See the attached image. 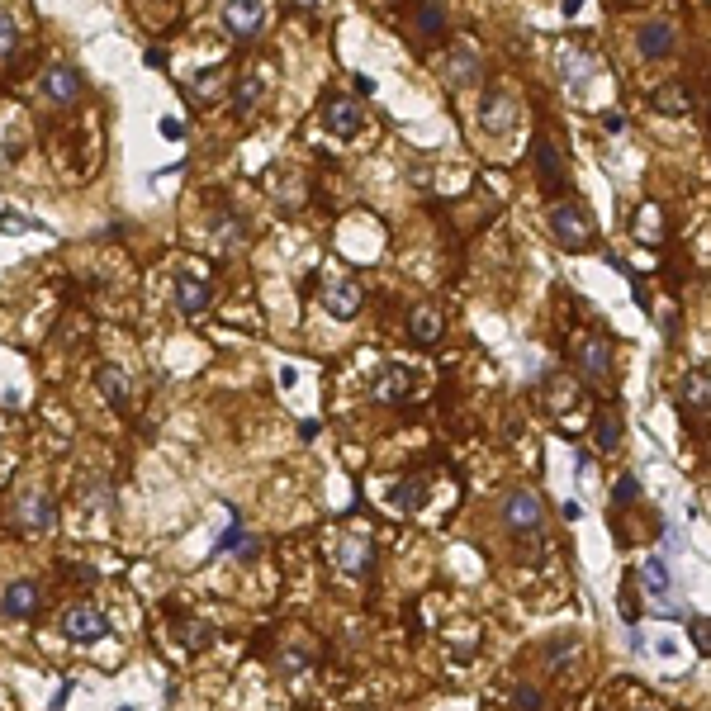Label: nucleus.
I'll use <instances>...</instances> for the list:
<instances>
[{
  "label": "nucleus",
  "instance_id": "22",
  "mask_svg": "<svg viewBox=\"0 0 711 711\" xmlns=\"http://www.w3.org/2000/svg\"><path fill=\"white\" fill-rule=\"evenodd\" d=\"M474 76H479V53L465 43V48H456V57H451V81H456V86H470Z\"/></svg>",
  "mask_w": 711,
  "mask_h": 711
},
{
  "label": "nucleus",
  "instance_id": "32",
  "mask_svg": "<svg viewBox=\"0 0 711 711\" xmlns=\"http://www.w3.org/2000/svg\"><path fill=\"white\" fill-rule=\"evenodd\" d=\"M15 48H19V29H15V19L0 10V62H5V57H15Z\"/></svg>",
  "mask_w": 711,
  "mask_h": 711
},
{
  "label": "nucleus",
  "instance_id": "26",
  "mask_svg": "<svg viewBox=\"0 0 711 711\" xmlns=\"http://www.w3.org/2000/svg\"><path fill=\"white\" fill-rule=\"evenodd\" d=\"M261 91H266V81H261V76H242V86L233 91V110L247 114L256 105V95H261Z\"/></svg>",
  "mask_w": 711,
  "mask_h": 711
},
{
  "label": "nucleus",
  "instance_id": "31",
  "mask_svg": "<svg viewBox=\"0 0 711 711\" xmlns=\"http://www.w3.org/2000/svg\"><path fill=\"white\" fill-rule=\"evenodd\" d=\"M81 508H110V484H100V479L81 484Z\"/></svg>",
  "mask_w": 711,
  "mask_h": 711
},
{
  "label": "nucleus",
  "instance_id": "37",
  "mask_svg": "<svg viewBox=\"0 0 711 711\" xmlns=\"http://www.w3.org/2000/svg\"><path fill=\"white\" fill-rule=\"evenodd\" d=\"M318 432H323V422H318V418H313V422H304V427H299V437H304V441H313V437H318Z\"/></svg>",
  "mask_w": 711,
  "mask_h": 711
},
{
  "label": "nucleus",
  "instance_id": "5",
  "mask_svg": "<svg viewBox=\"0 0 711 711\" xmlns=\"http://www.w3.org/2000/svg\"><path fill=\"white\" fill-rule=\"evenodd\" d=\"M38 607H43L38 579H10V584L0 588V612H5V617L29 621V617H38Z\"/></svg>",
  "mask_w": 711,
  "mask_h": 711
},
{
  "label": "nucleus",
  "instance_id": "35",
  "mask_svg": "<svg viewBox=\"0 0 711 711\" xmlns=\"http://www.w3.org/2000/svg\"><path fill=\"white\" fill-rule=\"evenodd\" d=\"M602 128H607V133H626V114L607 110V114H602Z\"/></svg>",
  "mask_w": 711,
  "mask_h": 711
},
{
  "label": "nucleus",
  "instance_id": "34",
  "mask_svg": "<svg viewBox=\"0 0 711 711\" xmlns=\"http://www.w3.org/2000/svg\"><path fill=\"white\" fill-rule=\"evenodd\" d=\"M242 541H247V536H242V517H237V512H233V522H228V531H223V536H219V546H214V550H219V555H223V550H237V546H242Z\"/></svg>",
  "mask_w": 711,
  "mask_h": 711
},
{
  "label": "nucleus",
  "instance_id": "11",
  "mask_svg": "<svg viewBox=\"0 0 711 711\" xmlns=\"http://www.w3.org/2000/svg\"><path fill=\"white\" fill-rule=\"evenodd\" d=\"M484 133H508L512 128V95L503 86H484V105H479Z\"/></svg>",
  "mask_w": 711,
  "mask_h": 711
},
{
  "label": "nucleus",
  "instance_id": "38",
  "mask_svg": "<svg viewBox=\"0 0 711 711\" xmlns=\"http://www.w3.org/2000/svg\"><path fill=\"white\" fill-rule=\"evenodd\" d=\"M256 550H261L256 541H242V546H237V555H242V560H256Z\"/></svg>",
  "mask_w": 711,
  "mask_h": 711
},
{
  "label": "nucleus",
  "instance_id": "7",
  "mask_svg": "<svg viewBox=\"0 0 711 711\" xmlns=\"http://www.w3.org/2000/svg\"><path fill=\"white\" fill-rule=\"evenodd\" d=\"M62 631L72 640H105L110 636V621H105V612H100L95 602H72V607L62 612Z\"/></svg>",
  "mask_w": 711,
  "mask_h": 711
},
{
  "label": "nucleus",
  "instance_id": "28",
  "mask_svg": "<svg viewBox=\"0 0 711 711\" xmlns=\"http://www.w3.org/2000/svg\"><path fill=\"white\" fill-rule=\"evenodd\" d=\"M512 707L517 711H541L546 707V693H541V688H531V683H517V688H512Z\"/></svg>",
  "mask_w": 711,
  "mask_h": 711
},
{
  "label": "nucleus",
  "instance_id": "30",
  "mask_svg": "<svg viewBox=\"0 0 711 711\" xmlns=\"http://www.w3.org/2000/svg\"><path fill=\"white\" fill-rule=\"evenodd\" d=\"M612 503H617V508H636V503H640V479L631 470L617 479V498H612Z\"/></svg>",
  "mask_w": 711,
  "mask_h": 711
},
{
  "label": "nucleus",
  "instance_id": "15",
  "mask_svg": "<svg viewBox=\"0 0 711 711\" xmlns=\"http://www.w3.org/2000/svg\"><path fill=\"white\" fill-rule=\"evenodd\" d=\"M323 110H328V128L337 138H351L361 128V105L347 95H323Z\"/></svg>",
  "mask_w": 711,
  "mask_h": 711
},
{
  "label": "nucleus",
  "instance_id": "8",
  "mask_svg": "<svg viewBox=\"0 0 711 711\" xmlns=\"http://www.w3.org/2000/svg\"><path fill=\"white\" fill-rule=\"evenodd\" d=\"M38 91H43V100H53V105H72V100H81V91H86V76L62 62V67H48V72H43Z\"/></svg>",
  "mask_w": 711,
  "mask_h": 711
},
{
  "label": "nucleus",
  "instance_id": "23",
  "mask_svg": "<svg viewBox=\"0 0 711 711\" xmlns=\"http://www.w3.org/2000/svg\"><path fill=\"white\" fill-rule=\"evenodd\" d=\"M413 24H418V34L437 38V34H446V10H441V5H418V10H413Z\"/></svg>",
  "mask_w": 711,
  "mask_h": 711
},
{
  "label": "nucleus",
  "instance_id": "3",
  "mask_svg": "<svg viewBox=\"0 0 711 711\" xmlns=\"http://www.w3.org/2000/svg\"><path fill=\"white\" fill-rule=\"evenodd\" d=\"M579 375H584L588 389H612V342L607 337H588V342H579Z\"/></svg>",
  "mask_w": 711,
  "mask_h": 711
},
{
  "label": "nucleus",
  "instance_id": "12",
  "mask_svg": "<svg viewBox=\"0 0 711 711\" xmlns=\"http://www.w3.org/2000/svg\"><path fill=\"white\" fill-rule=\"evenodd\" d=\"M640 57H650V62H664V57L674 53V24L669 19H650V24H640Z\"/></svg>",
  "mask_w": 711,
  "mask_h": 711
},
{
  "label": "nucleus",
  "instance_id": "18",
  "mask_svg": "<svg viewBox=\"0 0 711 711\" xmlns=\"http://www.w3.org/2000/svg\"><path fill=\"white\" fill-rule=\"evenodd\" d=\"M422 498H427V474H408V479H394V484H389V503L403 512L422 508Z\"/></svg>",
  "mask_w": 711,
  "mask_h": 711
},
{
  "label": "nucleus",
  "instance_id": "16",
  "mask_svg": "<svg viewBox=\"0 0 711 711\" xmlns=\"http://www.w3.org/2000/svg\"><path fill=\"white\" fill-rule=\"evenodd\" d=\"M640 584L655 602H674V574H669V560L664 555H650L645 565H640Z\"/></svg>",
  "mask_w": 711,
  "mask_h": 711
},
{
  "label": "nucleus",
  "instance_id": "4",
  "mask_svg": "<svg viewBox=\"0 0 711 711\" xmlns=\"http://www.w3.org/2000/svg\"><path fill=\"white\" fill-rule=\"evenodd\" d=\"M541 522H546V508H541L536 493H527V489L508 493V503H503V527H508L512 536H536Z\"/></svg>",
  "mask_w": 711,
  "mask_h": 711
},
{
  "label": "nucleus",
  "instance_id": "36",
  "mask_svg": "<svg viewBox=\"0 0 711 711\" xmlns=\"http://www.w3.org/2000/svg\"><path fill=\"white\" fill-rule=\"evenodd\" d=\"M72 688H76V683H62V688H57V697H53V707H48V711H62V707H67V697H72Z\"/></svg>",
  "mask_w": 711,
  "mask_h": 711
},
{
  "label": "nucleus",
  "instance_id": "29",
  "mask_svg": "<svg viewBox=\"0 0 711 711\" xmlns=\"http://www.w3.org/2000/svg\"><path fill=\"white\" fill-rule=\"evenodd\" d=\"M688 636H693L697 655H711V621L702 617V612H693V617H688Z\"/></svg>",
  "mask_w": 711,
  "mask_h": 711
},
{
  "label": "nucleus",
  "instance_id": "21",
  "mask_svg": "<svg viewBox=\"0 0 711 711\" xmlns=\"http://www.w3.org/2000/svg\"><path fill=\"white\" fill-rule=\"evenodd\" d=\"M176 636L190 655H204V650H214V626L209 621H176Z\"/></svg>",
  "mask_w": 711,
  "mask_h": 711
},
{
  "label": "nucleus",
  "instance_id": "6",
  "mask_svg": "<svg viewBox=\"0 0 711 711\" xmlns=\"http://www.w3.org/2000/svg\"><path fill=\"white\" fill-rule=\"evenodd\" d=\"M219 15H223V29H228L237 43H247V38H256L261 24H266V5H261V0H228Z\"/></svg>",
  "mask_w": 711,
  "mask_h": 711
},
{
  "label": "nucleus",
  "instance_id": "17",
  "mask_svg": "<svg viewBox=\"0 0 711 711\" xmlns=\"http://www.w3.org/2000/svg\"><path fill=\"white\" fill-rule=\"evenodd\" d=\"M408 332H413V342L432 347V342H441V332H446V318H441L437 304H418L413 318H408Z\"/></svg>",
  "mask_w": 711,
  "mask_h": 711
},
{
  "label": "nucleus",
  "instance_id": "10",
  "mask_svg": "<svg viewBox=\"0 0 711 711\" xmlns=\"http://www.w3.org/2000/svg\"><path fill=\"white\" fill-rule=\"evenodd\" d=\"M176 309L190 313V318L209 309V280H204V271H195V266L176 271Z\"/></svg>",
  "mask_w": 711,
  "mask_h": 711
},
{
  "label": "nucleus",
  "instance_id": "33",
  "mask_svg": "<svg viewBox=\"0 0 711 711\" xmlns=\"http://www.w3.org/2000/svg\"><path fill=\"white\" fill-rule=\"evenodd\" d=\"M574 655H579V645H574V640H555V645H550V655H546V664L550 669H565Z\"/></svg>",
  "mask_w": 711,
  "mask_h": 711
},
{
  "label": "nucleus",
  "instance_id": "1",
  "mask_svg": "<svg viewBox=\"0 0 711 711\" xmlns=\"http://www.w3.org/2000/svg\"><path fill=\"white\" fill-rule=\"evenodd\" d=\"M550 233H555V242H560L565 252H584V247H593V214H588V204L555 200L550 204Z\"/></svg>",
  "mask_w": 711,
  "mask_h": 711
},
{
  "label": "nucleus",
  "instance_id": "27",
  "mask_svg": "<svg viewBox=\"0 0 711 711\" xmlns=\"http://www.w3.org/2000/svg\"><path fill=\"white\" fill-rule=\"evenodd\" d=\"M408 380H413V370H403V365H389L380 399H403V394H408Z\"/></svg>",
  "mask_w": 711,
  "mask_h": 711
},
{
  "label": "nucleus",
  "instance_id": "25",
  "mask_svg": "<svg viewBox=\"0 0 711 711\" xmlns=\"http://www.w3.org/2000/svg\"><path fill=\"white\" fill-rule=\"evenodd\" d=\"M655 110H669V114H688L693 110V95H683V81H674L669 91L655 95Z\"/></svg>",
  "mask_w": 711,
  "mask_h": 711
},
{
  "label": "nucleus",
  "instance_id": "2",
  "mask_svg": "<svg viewBox=\"0 0 711 711\" xmlns=\"http://www.w3.org/2000/svg\"><path fill=\"white\" fill-rule=\"evenodd\" d=\"M531 157H536V181H541V195H565V185H569V171H565V157H560V147H555V138H536L531 143Z\"/></svg>",
  "mask_w": 711,
  "mask_h": 711
},
{
  "label": "nucleus",
  "instance_id": "39",
  "mask_svg": "<svg viewBox=\"0 0 711 711\" xmlns=\"http://www.w3.org/2000/svg\"><path fill=\"white\" fill-rule=\"evenodd\" d=\"M119 711H138V707H119Z\"/></svg>",
  "mask_w": 711,
  "mask_h": 711
},
{
  "label": "nucleus",
  "instance_id": "24",
  "mask_svg": "<svg viewBox=\"0 0 711 711\" xmlns=\"http://www.w3.org/2000/svg\"><path fill=\"white\" fill-rule=\"evenodd\" d=\"M659 228H664V214H659V204H645V209H640V219H636V237L640 242H659Z\"/></svg>",
  "mask_w": 711,
  "mask_h": 711
},
{
  "label": "nucleus",
  "instance_id": "14",
  "mask_svg": "<svg viewBox=\"0 0 711 711\" xmlns=\"http://www.w3.org/2000/svg\"><path fill=\"white\" fill-rule=\"evenodd\" d=\"M53 498L48 493H24L19 498V527L29 531V536H38V531H48L53 527Z\"/></svg>",
  "mask_w": 711,
  "mask_h": 711
},
{
  "label": "nucleus",
  "instance_id": "13",
  "mask_svg": "<svg viewBox=\"0 0 711 711\" xmlns=\"http://www.w3.org/2000/svg\"><path fill=\"white\" fill-rule=\"evenodd\" d=\"M361 285L351 280V275H342V280H328V290H323V304L332 309V318H356L361 313Z\"/></svg>",
  "mask_w": 711,
  "mask_h": 711
},
{
  "label": "nucleus",
  "instance_id": "9",
  "mask_svg": "<svg viewBox=\"0 0 711 711\" xmlns=\"http://www.w3.org/2000/svg\"><path fill=\"white\" fill-rule=\"evenodd\" d=\"M95 389H100V399L110 403L114 413H133V380H128L119 365H95Z\"/></svg>",
  "mask_w": 711,
  "mask_h": 711
},
{
  "label": "nucleus",
  "instance_id": "20",
  "mask_svg": "<svg viewBox=\"0 0 711 711\" xmlns=\"http://www.w3.org/2000/svg\"><path fill=\"white\" fill-rule=\"evenodd\" d=\"M593 437H598V451H617L621 437H626V422H621V408H602L598 422H593Z\"/></svg>",
  "mask_w": 711,
  "mask_h": 711
},
{
  "label": "nucleus",
  "instance_id": "19",
  "mask_svg": "<svg viewBox=\"0 0 711 711\" xmlns=\"http://www.w3.org/2000/svg\"><path fill=\"white\" fill-rule=\"evenodd\" d=\"M678 408L688 413V408H697V422L707 418V370L697 365L693 375L683 380V389H678Z\"/></svg>",
  "mask_w": 711,
  "mask_h": 711
}]
</instances>
